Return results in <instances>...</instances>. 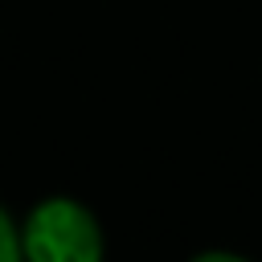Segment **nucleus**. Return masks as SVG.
<instances>
[{
	"instance_id": "nucleus-1",
	"label": "nucleus",
	"mask_w": 262,
	"mask_h": 262,
	"mask_svg": "<svg viewBox=\"0 0 262 262\" xmlns=\"http://www.w3.org/2000/svg\"><path fill=\"white\" fill-rule=\"evenodd\" d=\"M20 254L33 262H98L102 229L74 196H45L20 221Z\"/></svg>"
},
{
	"instance_id": "nucleus-2",
	"label": "nucleus",
	"mask_w": 262,
	"mask_h": 262,
	"mask_svg": "<svg viewBox=\"0 0 262 262\" xmlns=\"http://www.w3.org/2000/svg\"><path fill=\"white\" fill-rule=\"evenodd\" d=\"M12 258H25L20 254V225L0 209V262H12Z\"/></svg>"
}]
</instances>
